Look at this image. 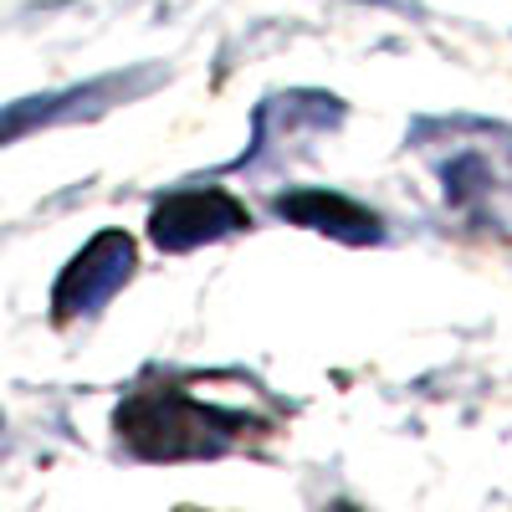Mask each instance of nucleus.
Returning <instances> with one entry per match:
<instances>
[{
    "mask_svg": "<svg viewBox=\"0 0 512 512\" xmlns=\"http://www.w3.org/2000/svg\"><path fill=\"white\" fill-rule=\"evenodd\" d=\"M236 425H246L231 410H210L190 400L185 390H139L118 410V431L139 456L175 461V456H210L236 441Z\"/></svg>",
    "mask_w": 512,
    "mask_h": 512,
    "instance_id": "f257e3e1",
    "label": "nucleus"
},
{
    "mask_svg": "<svg viewBox=\"0 0 512 512\" xmlns=\"http://www.w3.org/2000/svg\"><path fill=\"white\" fill-rule=\"evenodd\" d=\"M134 267H139L134 236H123V231H98L88 246L72 256V267L57 277V297H52L57 318L98 313L108 297H113L128 277H134Z\"/></svg>",
    "mask_w": 512,
    "mask_h": 512,
    "instance_id": "f03ea898",
    "label": "nucleus"
},
{
    "mask_svg": "<svg viewBox=\"0 0 512 512\" xmlns=\"http://www.w3.org/2000/svg\"><path fill=\"white\" fill-rule=\"evenodd\" d=\"M251 216L241 210V200H231L226 190L205 185V190H175L154 205L149 216V236L154 246L164 251H190V246H205V241H221L231 231H246Z\"/></svg>",
    "mask_w": 512,
    "mask_h": 512,
    "instance_id": "7ed1b4c3",
    "label": "nucleus"
},
{
    "mask_svg": "<svg viewBox=\"0 0 512 512\" xmlns=\"http://www.w3.org/2000/svg\"><path fill=\"white\" fill-rule=\"evenodd\" d=\"M277 210L297 226H318L338 241H379V221L369 216L364 205H354L349 195L338 190H297V195H282Z\"/></svg>",
    "mask_w": 512,
    "mask_h": 512,
    "instance_id": "20e7f679",
    "label": "nucleus"
}]
</instances>
